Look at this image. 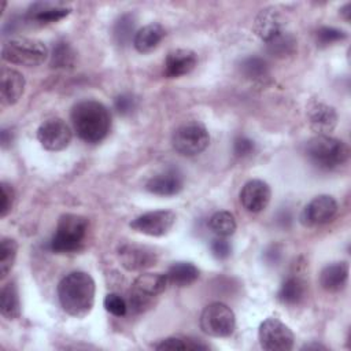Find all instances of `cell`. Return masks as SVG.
I'll list each match as a JSON object with an SVG mask.
<instances>
[{
    "instance_id": "obj_1",
    "label": "cell",
    "mask_w": 351,
    "mask_h": 351,
    "mask_svg": "<svg viewBox=\"0 0 351 351\" xmlns=\"http://www.w3.org/2000/svg\"><path fill=\"white\" fill-rule=\"evenodd\" d=\"M95 292V280L85 271H71L58 285V298L63 311L75 318H84L90 313Z\"/></svg>"
},
{
    "instance_id": "obj_2",
    "label": "cell",
    "mask_w": 351,
    "mask_h": 351,
    "mask_svg": "<svg viewBox=\"0 0 351 351\" xmlns=\"http://www.w3.org/2000/svg\"><path fill=\"white\" fill-rule=\"evenodd\" d=\"M71 122L82 141L96 144L107 137L111 128V115L103 103L88 99L73 107Z\"/></svg>"
},
{
    "instance_id": "obj_3",
    "label": "cell",
    "mask_w": 351,
    "mask_h": 351,
    "mask_svg": "<svg viewBox=\"0 0 351 351\" xmlns=\"http://www.w3.org/2000/svg\"><path fill=\"white\" fill-rule=\"evenodd\" d=\"M88 232V219L78 214L60 215L49 248L56 254H71L82 248Z\"/></svg>"
},
{
    "instance_id": "obj_4",
    "label": "cell",
    "mask_w": 351,
    "mask_h": 351,
    "mask_svg": "<svg viewBox=\"0 0 351 351\" xmlns=\"http://www.w3.org/2000/svg\"><path fill=\"white\" fill-rule=\"evenodd\" d=\"M307 158L319 169L332 170L348 160L350 149L346 143L329 134H317L306 144Z\"/></svg>"
},
{
    "instance_id": "obj_5",
    "label": "cell",
    "mask_w": 351,
    "mask_h": 351,
    "mask_svg": "<svg viewBox=\"0 0 351 351\" xmlns=\"http://www.w3.org/2000/svg\"><path fill=\"white\" fill-rule=\"evenodd\" d=\"M49 53L47 45L36 38H11L4 43L1 48L3 60L26 67H33L44 63Z\"/></svg>"
},
{
    "instance_id": "obj_6",
    "label": "cell",
    "mask_w": 351,
    "mask_h": 351,
    "mask_svg": "<svg viewBox=\"0 0 351 351\" xmlns=\"http://www.w3.org/2000/svg\"><path fill=\"white\" fill-rule=\"evenodd\" d=\"M166 274L162 273H141L132 284L128 308L133 313L147 310L154 298L160 295L167 287Z\"/></svg>"
},
{
    "instance_id": "obj_7",
    "label": "cell",
    "mask_w": 351,
    "mask_h": 351,
    "mask_svg": "<svg viewBox=\"0 0 351 351\" xmlns=\"http://www.w3.org/2000/svg\"><path fill=\"white\" fill-rule=\"evenodd\" d=\"M173 148L184 156L202 154L210 144V134L206 126L197 121L186 122L178 126L171 137Z\"/></svg>"
},
{
    "instance_id": "obj_8",
    "label": "cell",
    "mask_w": 351,
    "mask_h": 351,
    "mask_svg": "<svg viewBox=\"0 0 351 351\" xmlns=\"http://www.w3.org/2000/svg\"><path fill=\"white\" fill-rule=\"evenodd\" d=\"M199 322L206 335L213 337H226L234 330L236 315L228 304L214 302L203 308Z\"/></svg>"
},
{
    "instance_id": "obj_9",
    "label": "cell",
    "mask_w": 351,
    "mask_h": 351,
    "mask_svg": "<svg viewBox=\"0 0 351 351\" xmlns=\"http://www.w3.org/2000/svg\"><path fill=\"white\" fill-rule=\"evenodd\" d=\"M258 339L266 351H288L293 348L295 343L293 332L277 318H266L259 325Z\"/></svg>"
},
{
    "instance_id": "obj_10",
    "label": "cell",
    "mask_w": 351,
    "mask_h": 351,
    "mask_svg": "<svg viewBox=\"0 0 351 351\" xmlns=\"http://www.w3.org/2000/svg\"><path fill=\"white\" fill-rule=\"evenodd\" d=\"M339 211L337 202L329 195H318L311 199L300 213V222L307 228L326 225Z\"/></svg>"
},
{
    "instance_id": "obj_11",
    "label": "cell",
    "mask_w": 351,
    "mask_h": 351,
    "mask_svg": "<svg viewBox=\"0 0 351 351\" xmlns=\"http://www.w3.org/2000/svg\"><path fill=\"white\" fill-rule=\"evenodd\" d=\"M71 138L70 126L60 118L47 119L37 129V140L47 151H62L69 147Z\"/></svg>"
},
{
    "instance_id": "obj_12",
    "label": "cell",
    "mask_w": 351,
    "mask_h": 351,
    "mask_svg": "<svg viewBox=\"0 0 351 351\" xmlns=\"http://www.w3.org/2000/svg\"><path fill=\"white\" fill-rule=\"evenodd\" d=\"M174 222L176 214L171 210H155L136 217L129 225L138 233L160 237L170 232Z\"/></svg>"
},
{
    "instance_id": "obj_13",
    "label": "cell",
    "mask_w": 351,
    "mask_h": 351,
    "mask_svg": "<svg viewBox=\"0 0 351 351\" xmlns=\"http://www.w3.org/2000/svg\"><path fill=\"white\" fill-rule=\"evenodd\" d=\"M118 258L121 265L129 271H140L154 266L158 261L156 252L141 244L123 243L118 247Z\"/></svg>"
},
{
    "instance_id": "obj_14",
    "label": "cell",
    "mask_w": 351,
    "mask_h": 351,
    "mask_svg": "<svg viewBox=\"0 0 351 351\" xmlns=\"http://www.w3.org/2000/svg\"><path fill=\"white\" fill-rule=\"evenodd\" d=\"M271 197V191L263 180H250L240 191V203L248 213L263 211Z\"/></svg>"
},
{
    "instance_id": "obj_15",
    "label": "cell",
    "mask_w": 351,
    "mask_h": 351,
    "mask_svg": "<svg viewBox=\"0 0 351 351\" xmlns=\"http://www.w3.org/2000/svg\"><path fill=\"white\" fill-rule=\"evenodd\" d=\"M284 21L280 11L274 7H267L259 11L254 21L255 34L265 43H270L284 33Z\"/></svg>"
},
{
    "instance_id": "obj_16",
    "label": "cell",
    "mask_w": 351,
    "mask_h": 351,
    "mask_svg": "<svg viewBox=\"0 0 351 351\" xmlns=\"http://www.w3.org/2000/svg\"><path fill=\"white\" fill-rule=\"evenodd\" d=\"M307 121L317 134H328L337 125V112L332 106L321 101H313L307 107Z\"/></svg>"
},
{
    "instance_id": "obj_17",
    "label": "cell",
    "mask_w": 351,
    "mask_h": 351,
    "mask_svg": "<svg viewBox=\"0 0 351 351\" xmlns=\"http://www.w3.org/2000/svg\"><path fill=\"white\" fill-rule=\"evenodd\" d=\"M182 186V174L176 169H167L158 173L145 184V189L158 196H174L181 192Z\"/></svg>"
},
{
    "instance_id": "obj_18",
    "label": "cell",
    "mask_w": 351,
    "mask_h": 351,
    "mask_svg": "<svg viewBox=\"0 0 351 351\" xmlns=\"http://www.w3.org/2000/svg\"><path fill=\"white\" fill-rule=\"evenodd\" d=\"M197 64V55L192 49L180 48L167 53L165 60V75L178 78L189 74Z\"/></svg>"
},
{
    "instance_id": "obj_19",
    "label": "cell",
    "mask_w": 351,
    "mask_h": 351,
    "mask_svg": "<svg viewBox=\"0 0 351 351\" xmlns=\"http://www.w3.org/2000/svg\"><path fill=\"white\" fill-rule=\"evenodd\" d=\"M25 90L23 75L10 67H3L0 74V99L4 106L15 104Z\"/></svg>"
},
{
    "instance_id": "obj_20",
    "label": "cell",
    "mask_w": 351,
    "mask_h": 351,
    "mask_svg": "<svg viewBox=\"0 0 351 351\" xmlns=\"http://www.w3.org/2000/svg\"><path fill=\"white\" fill-rule=\"evenodd\" d=\"M71 12L70 7L62 5V4H53V3H34L29 7L26 12V19L32 23L38 25H47L58 22L63 18H66Z\"/></svg>"
},
{
    "instance_id": "obj_21",
    "label": "cell",
    "mask_w": 351,
    "mask_h": 351,
    "mask_svg": "<svg viewBox=\"0 0 351 351\" xmlns=\"http://www.w3.org/2000/svg\"><path fill=\"white\" fill-rule=\"evenodd\" d=\"M348 271L347 262H333L326 265L319 273V285L326 292H339L347 284Z\"/></svg>"
},
{
    "instance_id": "obj_22",
    "label": "cell",
    "mask_w": 351,
    "mask_h": 351,
    "mask_svg": "<svg viewBox=\"0 0 351 351\" xmlns=\"http://www.w3.org/2000/svg\"><path fill=\"white\" fill-rule=\"evenodd\" d=\"M166 32L159 23H148L138 29L133 37V45L140 53L154 51L163 40Z\"/></svg>"
},
{
    "instance_id": "obj_23",
    "label": "cell",
    "mask_w": 351,
    "mask_h": 351,
    "mask_svg": "<svg viewBox=\"0 0 351 351\" xmlns=\"http://www.w3.org/2000/svg\"><path fill=\"white\" fill-rule=\"evenodd\" d=\"M306 293H307L306 281L299 276H288L282 281L277 292V298L282 304L298 306L304 300Z\"/></svg>"
},
{
    "instance_id": "obj_24",
    "label": "cell",
    "mask_w": 351,
    "mask_h": 351,
    "mask_svg": "<svg viewBox=\"0 0 351 351\" xmlns=\"http://www.w3.org/2000/svg\"><path fill=\"white\" fill-rule=\"evenodd\" d=\"M166 278L174 287H188L199 278V269L192 262H174L167 269Z\"/></svg>"
},
{
    "instance_id": "obj_25",
    "label": "cell",
    "mask_w": 351,
    "mask_h": 351,
    "mask_svg": "<svg viewBox=\"0 0 351 351\" xmlns=\"http://www.w3.org/2000/svg\"><path fill=\"white\" fill-rule=\"evenodd\" d=\"M0 311L7 319H16L21 315V299L14 282H8L1 288Z\"/></svg>"
},
{
    "instance_id": "obj_26",
    "label": "cell",
    "mask_w": 351,
    "mask_h": 351,
    "mask_svg": "<svg viewBox=\"0 0 351 351\" xmlns=\"http://www.w3.org/2000/svg\"><path fill=\"white\" fill-rule=\"evenodd\" d=\"M208 226L211 232L218 237H229L236 232L237 223L232 213L217 211L208 219Z\"/></svg>"
},
{
    "instance_id": "obj_27",
    "label": "cell",
    "mask_w": 351,
    "mask_h": 351,
    "mask_svg": "<svg viewBox=\"0 0 351 351\" xmlns=\"http://www.w3.org/2000/svg\"><path fill=\"white\" fill-rule=\"evenodd\" d=\"M241 74L252 81H261L269 74V64L259 56H248L240 63Z\"/></svg>"
},
{
    "instance_id": "obj_28",
    "label": "cell",
    "mask_w": 351,
    "mask_h": 351,
    "mask_svg": "<svg viewBox=\"0 0 351 351\" xmlns=\"http://www.w3.org/2000/svg\"><path fill=\"white\" fill-rule=\"evenodd\" d=\"M18 243L11 237H3L0 241V277L1 280L7 277L11 271L14 262L16 259Z\"/></svg>"
},
{
    "instance_id": "obj_29",
    "label": "cell",
    "mask_w": 351,
    "mask_h": 351,
    "mask_svg": "<svg viewBox=\"0 0 351 351\" xmlns=\"http://www.w3.org/2000/svg\"><path fill=\"white\" fill-rule=\"evenodd\" d=\"M155 350H206L207 344L189 337H166L154 344Z\"/></svg>"
},
{
    "instance_id": "obj_30",
    "label": "cell",
    "mask_w": 351,
    "mask_h": 351,
    "mask_svg": "<svg viewBox=\"0 0 351 351\" xmlns=\"http://www.w3.org/2000/svg\"><path fill=\"white\" fill-rule=\"evenodd\" d=\"M74 59H75V52L67 41L60 40L53 45V49L51 53L52 67H58V69L71 67L74 64Z\"/></svg>"
},
{
    "instance_id": "obj_31",
    "label": "cell",
    "mask_w": 351,
    "mask_h": 351,
    "mask_svg": "<svg viewBox=\"0 0 351 351\" xmlns=\"http://www.w3.org/2000/svg\"><path fill=\"white\" fill-rule=\"evenodd\" d=\"M114 38L119 45H125L128 43H130L132 36L136 34L134 33V16L132 14H123L121 15L115 25H114V30H112ZM134 37V36H133Z\"/></svg>"
},
{
    "instance_id": "obj_32",
    "label": "cell",
    "mask_w": 351,
    "mask_h": 351,
    "mask_svg": "<svg viewBox=\"0 0 351 351\" xmlns=\"http://www.w3.org/2000/svg\"><path fill=\"white\" fill-rule=\"evenodd\" d=\"M347 37L346 32L337 27H332V26H322L317 30L315 38H317V44L319 47H328L333 43H339L343 41Z\"/></svg>"
},
{
    "instance_id": "obj_33",
    "label": "cell",
    "mask_w": 351,
    "mask_h": 351,
    "mask_svg": "<svg viewBox=\"0 0 351 351\" xmlns=\"http://www.w3.org/2000/svg\"><path fill=\"white\" fill-rule=\"evenodd\" d=\"M267 47H269V51L273 55L285 56V55H288V53H291L293 51L295 41H293V38L291 36L285 34V32H284L277 38H274L273 41L267 43Z\"/></svg>"
},
{
    "instance_id": "obj_34",
    "label": "cell",
    "mask_w": 351,
    "mask_h": 351,
    "mask_svg": "<svg viewBox=\"0 0 351 351\" xmlns=\"http://www.w3.org/2000/svg\"><path fill=\"white\" fill-rule=\"evenodd\" d=\"M103 306L110 314H112L115 317H123L128 313V303L118 293L106 295V298L103 300Z\"/></svg>"
},
{
    "instance_id": "obj_35",
    "label": "cell",
    "mask_w": 351,
    "mask_h": 351,
    "mask_svg": "<svg viewBox=\"0 0 351 351\" xmlns=\"http://www.w3.org/2000/svg\"><path fill=\"white\" fill-rule=\"evenodd\" d=\"M114 106H115V110L122 114V115H129L134 111L136 106H137V100L134 99L133 95L130 93H122L119 96L115 97L114 100Z\"/></svg>"
},
{
    "instance_id": "obj_36",
    "label": "cell",
    "mask_w": 351,
    "mask_h": 351,
    "mask_svg": "<svg viewBox=\"0 0 351 351\" xmlns=\"http://www.w3.org/2000/svg\"><path fill=\"white\" fill-rule=\"evenodd\" d=\"M210 250H211V254L219 259V261H223V259H228L232 254V245L229 244V241L226 240V237H218L214 239L210 244Z\"/></svg>"
},
{
    "instance_id": "obj_37",
    "label": "cell",
    "mask_w": 351,
    "mask_h": 351,
    "mask_svg": "<svg viewBox=\"0 0 351 351\" xmlns=\"http://www.w3.org/2000/svg\"><path fill=\"white\" fill-rule=\"evenodd\" d=\"M14 199H15L14 188L7 182H1V206H0V217L1 218L7 217L8 213L11 211Z\"/></svg>"
},
{
    "instance_id": "obj_38",
    "label": "cell",
    "mask_w": 351,
    "mask_h": 351,
    "mask_svg": "<svg viewBox=\"0 0 351 351\" xmlns=\"http://www.w3.org/2000/svg\"><path fill=\"white\" fill-rule=\"evenodd\" d=\"M254 151H255V143L245 136H239L233 143V152L239 158L250 156L251 154H254Z\"/></svg>"
},
{
    "instance_id": "obj_39",
    "label": "cell",
    "mask_w": 351,
    "mask_h": 351,
    "mask_svg": "<svg viewBox=\"0 0 351 351\" xmlns=\"http://www.w3.org/2000/svg\"><path fill=\"white\" fill-rule=\"evenodd\" d=\"M303 350H326L325 346L322 344H317V343H311V344H306L302 347Z\"/></svg>"
},
{
    "instance_id": "obj_40",
    "label": "cell",
    "mask_w": 351,
    "mask_h": 351,
    "mask_svg": "<svg viewBox=\"0 0 351 351\" xmlns=\"http://www.w3.org/2000/svg\"><path fill=\"white\" fill-rule=\"evenodd\" d=\"M350 8H351V4L347 3V4L340 10V14L344 16L346 21H350Z\"/></svg>"
}]
</instances>
